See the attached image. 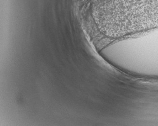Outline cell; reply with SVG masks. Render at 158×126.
<instances>
[{
  "label": "cell",
  "instance_id": "1",
  "mask_svg": "<svg viewBox=\"0 0 158 126\" xmlns=\"http://www.w3.org/2000/svg\"><path fill=\"white\" fill-rule=\"evenodd\" d=\"M113 7L118 22L132 33L158 27V0H117Z\"/></svg>",
  "mask_w": 158,
  "mask_h": 126
}]
</instances>
